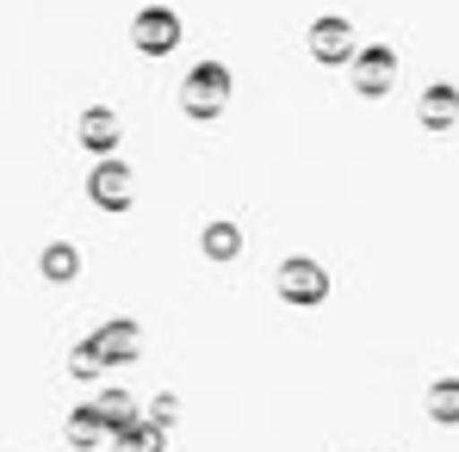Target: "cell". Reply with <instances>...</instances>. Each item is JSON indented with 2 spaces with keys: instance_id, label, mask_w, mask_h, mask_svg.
Returning a JSON list of instances; mask_svg holds the SVG:
<instances>
[{
  "instance_id": "1",
  "label": "cell",
  "mask_w": 459,
  "mask_h": 452,
  "mask_svg": "<svg viewBox=\"0 0 459 452\" xmlns=\"http://www.w3.org/2000/svg\"><path fill=\"white\" fill-rule=\"evenodd\" d=\"M137 347H143V341H137V328H125V322H118V328H106V335H93V354H100L106 366H125Z\"/></svg>"
},
{
  "instance_id": "2",
  "label": "cell",
  "mask_w": 459,
  "mask_h": 452,
  "mask_svg": "<svg viewBox=\"0 0 459 452\" xmlns=\"http://www.w3.org/2000/svg\"><path fill=\"white\" fill-rule=\"evenodd\" d=\"M155 447H161V434L155 428H137V422L118 434V452H155Z\"/></svg>"
}]
</instances>
